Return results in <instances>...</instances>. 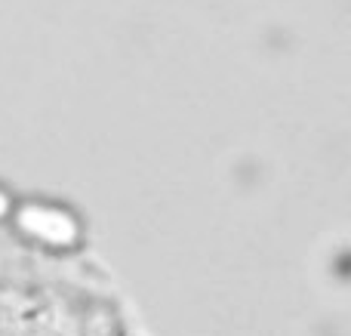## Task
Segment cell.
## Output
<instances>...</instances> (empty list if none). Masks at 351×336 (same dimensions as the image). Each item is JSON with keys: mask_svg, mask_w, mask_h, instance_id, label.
I'll return each instance as SVG.
<instances>
[{"mask_svg": "<svg viewBox=\"0 0 351 336\" xmlns=\"http://www.w3.org/2000/svg\"><path fill=\"white\" fill-rule=\"evenodd\" d=\"M16 222L22 235L40 241L49 247H65L77 238V222L68 210L47 207V204H28V207L16 210Z\"/></svg>", "mask_w": 351, "mask_h": 336, "instance_id": "cell-1", "label": "cell"}, {"mask_svg": "<svg viewBox=\"0 0 351 336\" xmlns=\"http://www.w3.org/2000/svg\"><path fill=\"white\" fill-rule=\"evenodd\" d=\"M10 213H12V197L6 195L3 189H0V219H6Z\"/></svg>", "mask_w": 351, "mask_h": 336, "instance_id": "cell-2", "label": "cell"}]
</instances>
